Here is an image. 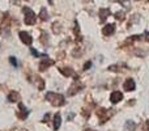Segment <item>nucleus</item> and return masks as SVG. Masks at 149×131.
<instances>
[{
    "mask_svg": "<svg viewBox=\"0 0 149 131\" xmlns=\"http://www.w3.org/2000/svg\"><path fill=\"white\" fill-rule=\"evenodd\" d=\"M46 100L51 104L52 106H63L65 104V100H64V96L60 95V93H54V92H49L46 93Z\"/></svg>",
    "mask_w": 149,
    "mask_h": 131,
    "instance_id": "obj_1",
    "label": "nucleus"
},
{
    "mask_svg": "<svg viewBox=\"0 0 149 131\" xmlns=\"http://www.w3.org/2000/svg\"><path fill=\"white\" fill-rule=\"evenodd\" d=\"M22 12H24V21H25L26 25H34L37 21L36 17V13L28 7H24L22 8Z\"/></svg>",
    "mask_w": 149,
    "mask_h": 131,
    "instance_id": "obj_2",
    "label": "nucleus"
},
{
    "mask_svg": "<svg viewBox=\"0 0 149 131\" xmlns=\"http://www.w3.org/2000/svg\"><path fill=\"white\" fill-rule=\"evenodd\" d=\"M111 114H113V111L109 110V109H98L97 110V116L98 118H100V123H105V122L109 121V118L111 117Z\"/></svg>",
    "mask_w": 149,
    "mask_h": 131,
    "instance_id": "obj_3",
    "label": "nucleus"
},
{
    "mask_svg": "<svg viewBox=\"0 0 149 131\" xmlns=\"http://www.w3.org/2000/svg\"><path fill=\"white\" fill-rule=\"evenodd\" d=\"M84 88V84H81V83H79V80H74V83L72 85H71L70 90H68V96H74L76 93H79L80 90Z\"/></svg>",
    "mask_w": 149,
    "mask_h": 131,
    "instance_id": "obj_4",
    "label": "nucleus"
},
{
    "mask_svg": "<svg viewBox=\"0 0 149 131\" xmlns=\"http://www.w3.org/2000/svg\"><path fill=\"white\" fill-rule=\"evenodd\" d=\"M54 64H55V62L52 59H50V58H47V57H43V59L39 63V71H45V69H47L49 67H51Z\"/></svg>",
    "mask_w": 149,
    "mask_h": 131,
    "instance_id": "obj_5",
    "label": "nucleus"
},
{
    "mask_svg": "<svg viewBox=\"0 0 149 131\" xmlns=\"http://www.w3.org/2000/svg\"><path fill=\"white\" fill-rule=\"evenodd\" d=\"M18 36H20V39L22 43L28 45V46H30L31 43H33V38L30 37V34L28 33V32H20L18 33Z\"/></svg>",
    "mask_w": 149,
    "mask_h": 131,
    "instance_id": "obj_6",
    "label": "nucleus"
},
{
    "mask_svg": "<svg viewBox=\"0 0 149 131\" xmlns=\"http://www.w3.org/2000/svg\"><path fill=\"white\" fill-rule=\"evenodd\" d=\"M18 109H20V110H18V113H17V117L20 119H26L28 118V116H29V110L28 109L25 108V106H24V104H18Z\"/></svg>",
    "mask_w": 149,
    "mask_h": 131,
    "instance_id": "obj_7",
    "label": "nucleus"
},
{
    "mask_svg": "<svg viewBox=\"0 0 149 131\" xmlns=\"http://www.w3.org/2000/svg\"><path fill=\"white\" fill-rule=\"evenodd\" d=\"M114 32H115V25H114V24H107V25H105L102 29V34L106 37L114 34Z\"/></svg>",
    "mask_w": 149,
    "mask_h": 131,
    "instance_id": "obj_8",
    "label": "nucleus"
},
{
    "mask_svg": "<svg viewBox=\"0 0 149 131\" xmlns=\"http://www.w3.org/2000/svg\"><path fill=\"white\" fill-rule=\"evenodd\" d=\"M123 100V95H122V92H119V90H115V92H113L110 95V101L113 104H118L119 101Z\"/></svg>",
    "mask_w": 149,
    "mask_h": 131,
    "instance_id": "obj_9",
    "label": "nucleus"
},
{
    "mask_svg": "<svg viewBox=\"0 0 149 131\" xmlns=\"http://www.w3.org/2000/svg\"><path fill=\"white\" fill-rule=\"evenodd\" d=\"M123 88L127 90V92H131L136 88V84H135V80L134 79H127L123 84Z\"/></svg>",
    "mask_w": 149,
    "mask_h": 131,
    "instance_id": "obj_10",
    "label": "nucleus"
},
{
    "mask_svg": "<svg viewBox=\"0 0 149 131\" xmlns=\"http://www.w3.org/2000/svg\"><path fill=\"white\" fill-rule=\"evenodd\" d=\"M110 9H109V8H102V9L100 11V20L102 21H106V18L109 17V16H110Z\"/></svg>",
    "mask_w": 149,
    "mask_h": 131,
    "instance_id": "obj_11",
    "label": "nucleus"
},
{
    "mask_svg": "<svg viewBox=\"0 0 149 131\" xmlns=\"http://www.w3.org/2000/svg\"><path fill=\"white\" fill-rule=\"evenodd\" d=\"M60 125H62V117H60L59 113H56L54 116V130H59L60 129Z\"/></svg>",
    "mask_w": 149,
    "mask_h": 131,
    "instance_id": "obj_12",
    "label": "nucleus"
},
{
    "mask_svg": "<svg viewBox=\"0 0 149 131\" xmlns=\"http://www.w3.org/2000/svg\"><path fill=\"white\" fill-rule=\"evenodd\" d=\"M59 72L62 75H64V76H72V75H74V72H73V69L72 68H70V67H62V68H59Z\"/></svg>",
    "mask_w": 149,
    "mask_h": 131,
    "instance_id": "obj_13",
    "label": "nucleus"
},
{
    "mask_svg": "<svg viewBox=\"0 0 149 131\" xmlns=\"http://www.w3.org/2000/svg\"><path fill=\"white\" fill-rule=\"evenodd\" d=\"M8 101L9 102H17V101H20V95L17 92H10L8 95Z\"/></svg>",
    "mask_w": 149,
    "mask_h": 131,
    "instance_id": "obj_14",
    "label": "nucleus"
},
{
    "mask_svg": "<svg viewBox=\"0 0 149 131\" xmlns=\"http://www.w3.org/2000/svg\"><path fill=\"white\" fill-rule=\"evenodd\" d=\"M39 17H41V20H42V21H47V20H49V13H47L46 8H42V9H41Z\"/></svg>",
    "mask_w": 149,
    "mask_h": 131,
    "instance_id": "obj_15",
    "label": "nucleus"
},
{
    "mask_svg": "<svg viewBox=\"0 0 149 131\" xmlns=\"http://www.w3.org/2000/svg\"><path fill=\"white\" fill-rule=\"evenodd\" d=\"M124 64H119V66H116V64H114V66H110L109 67V71H114V72H122L123 69L120 68V67H123Z\"/></svg>",
    "mask_w": 149,
    "mask_h": 131,
    "instance_id": "obj_16",
    "label": "nucleus"
},
{
    "mask_svg": "<svg viewBox=\"0 0 149 131\" xmlns=\"http://www.w3.org/2000/svg\"><path fill=\"white\" fill-rule=\"evenodd\" d=\"M135 127H136V125L134 123V121H127L126 122V129H127V131H134Z\"/></svg>",
    "mask_w": 149,
    "mask_h": 131,
    "instance_id": "obj_17",
    "label": "nucleus"
},
{
    "mask_svg": "<svg viewBox=\"0 0 149 131\" xmlns=\"http://www.w3.org/2000/svg\"><path fill=\"white\" fill-rule=\"evenodd\" d=\"M113 1L120 3L122 5H124V8H126V9H130V7H131V3H130V0H113Z\"/></svg>",
    "mask_w": 149,
    "mask_h": 131,
    "instance_id": "obj_18",
    "label": "nucleus"
},
{
    "mask_svg": "<svg viewBox=\"0 0 149 131\" xmlns=\"http://www.w3.org/2000/svg\"><path fill=\"white\" fill-rule=\"evenodd\" d=\"M36 80L38 81V89H39V90H42V89L45 88V83H43V80H42V77L36 76Z\"/></svg>",
    "mask_w": 149,
    "mask_h": 131,
    "instance_id": "obj_19",
    "label": "nucleus"
},
{
    "mask_svg": "<svg viewBox=\"0 0 149 131\" xmlns=\"http://www.w3.org/2000/svg\"><path fill=\"white\" fill-rule=\"evenodd\" d=\"M115 18L116 20H119V21H123L124 18H126V13L124 12H116L115 13Z\"/></svg>",
    "mask_w": 149,
    "mask_h": 131,
    "instance_id": "obj_20",
    "label": "nucleus"
},
{
    "mask_svg": "<svg viewBox=\"0 0 149 131\" xmlns=\"http://www.w3.org/2000/svg\"><path fill=\"white\" fill-rule=\"evenodd\" d=\"M9 62H10V64H12V66H15V67H17V66H18L17 59H16L15 57H9Z\"/></svg>",
    "mask_w": 149,
    "mask_h": 131,
    "instance_id": "obj_21",
    "label": "nucleus"
},
{
    "mask_svg": "<svg viewBox=\"0 0 149 131\" xmlns=\"http://www.w3.org/2000/svg\"><path fill=\"white\" fill-rule=\"evenodd\" d=\"M30 51H31V54H33L34 57H46V55H42V54H39V53L37 51V50H34V49H31Z\"/></svg>",
    "mask_w": 149,
    "mask_h": 131,
    "instance_id": "obj_22",
    "label": "nucleus"
},
{
    "mask_svg": "<svg viewBox=\"0 0 149 131\" xmlns=\"http://www.w3.org/2000/svg\"><path fill=\"white\" fill-rule=\"evenodd\" d=\"M143 130H144V131H149V121H147L144 125H143Z\"/></svg>",
    "mask_w": 149,
    "mask_h": 131,
    "instance_id": "obj_23",
    "label": "nucleus"
},
{
    "mask_svg": "<svg viewBox=\"0 0 149 131\" xmlns=\"http://www.w3.org/2000/svg\"><path fill=\"white\" fill-rule=\"evenodd\" d=\"M143 36H144V39H145V41H147V42H149V32H147V30H145Z\"/></svg>",
    "mask_w": 149,
    "mask_h": 131,
    "instance_id": "obj_24",
    "label": "nucleus"
},
{
    "mask_svg": "<svg viewBox=\"0 0 149 131\" xmlns=\"http://www.w3.org/2000/svg\"><path fill=\"white\" fill-rule=\"evenodd\" d=\"M90 66H92V62H86L85 63V66H84V69H89Z\"/></svg>",
    "mask_w": 149,
    "mask_h": 131,
    "instance_id": "obj_25",
    "label": "nucleus"
},
{
    "mask_svg": "<svg viewBox=\"0 0 149 131\" xmlns=\"http://www.w3.org/2000/svg\"><path fill=\"white\" fill-rule=\"evenodd\" d=\"M49 119H50V114H46L43 118V122H49Z\"/></svg>",
    "mask_w": 149,
    "mask_h": 131,
    "instance_id": "obj_26",
    "label": "nucleus"
},
{
    "mask_svg": "<svg viewBox=\"0 0 149 131\" xmlns=\"http://www.w3.org/2000/svg\"><path fill=\"white\" fill-rule=\"evenodd\" d=\"M84 131H94V130H92V129H85Z\"/></svg>",
    "mask_w": 149,
    "mask_h": 131,
    "instance_id": "obj_27",
    "label": "nucleus"
},
{
    "mask_svg": "<svg viewBox=\"0 0 149 131\" xmlns=\"http://www.w3.org/2000/svg\"><path fill=\"white\" fill-rule=\"evenodd\" d=\"M49 3H50V4H52V0H49Z\"/></svg>",
    "mask_w": 149,
    "mask_h": 131,
    "instance_id": "obj_28",
    "label": "nucleus"
},
{
    "mask_svg": "<svg viewBox=\"0 0 149 131\" xmlns=\"http://www.w3.org/2000/svg\"><path fill=\"white\" fill-rule=\"evenodd\" d=\"M148 3H149V0H148Z\"/></svg>",
    "mask_w": 149,
    "mask_h": 131,
    "instance_id": "obj_29",
    "label": "nucleus"
}]
</instances>
